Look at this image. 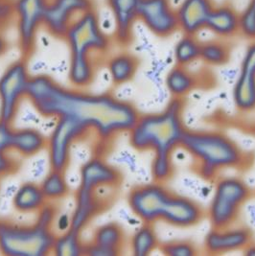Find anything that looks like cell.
Wrapping results in <instances>:
<instances>
[{
  "mask_svg": "<svg viewBox=\"0 0 255 256\" xmlns=\"http://www.w3.org/2000/svg\"><path fill=\"white\" fill-rule=\"evenodd\" d=\"M26 99L40 116L55 120L70 118L104 142L128 134L140 116L134 106L114 94L66 88L46 74L31 77Z\"/></svg>",
  "mask_w": 255,
  "mask_h": 256,
  "instance_id": "cell-1",
  "label": "cell"
},
{
  "mask_svg": "<svg viewBox=\"0 0 255 256\" xmlns=\"http://www.w3.org/2000/svg\"><path fill=\"white\" fill-rule=\"evenodd\" d=\"M182 98L173 97L162 112L140 116L128 132L130 143L138 151H152V174L156 182H164L173 174L172 154L180 147L186 134Z\"/></svg>",
  "mask_w": 255,
  "mask_h": 256,
  "instance_id": "cell-2",
  "label": "cell"
},
{
  "mask_svg": "<svg viewBox=\"0 0 255 256\" xmlns=\"http://www.w3.org/2000/svg\"><path fill=\"white\" fill-rule=\"evenodd\" d=\"M70 52L68 80L73 88L92 84L100 57L108 54L112 40L100 24L96 10L79 16L64 36Z\"/></svg>",
  "mask_w": 255,
  "mask_h": 256,
  "instance_id": "cell-3",
  "label": "cell"
},
{
  "mask_svg": "<svg viewBox=\"0 0 255 256\" xmlns=\"http://www.w3.org/2000/svg\"><path fill=\"white\" fill-rule=\"evenodd\" d=\"M128 204L140 221L152 224L163 221L176 228H190L204 216L195 200L172 193L163 182L156 180L134 187L128 195Z\"/></svg>",
  "mask_w": 255,
  "mask_h": 256,
  "instance_id": "cell-4",
  "label": "cell"
},
{
  "mask_svg": "<svg viewBox=\"0 0 255 256\" xmlns=\"http://www.w3.org/2000/svg\"><path fill=\"white\" fill-rule=\"evenodd\" d=\"M180 147L198 163L200 176L208 180L222 170L240 167L244 160L240 147L220 132L186 130Z\"/></svg>",
  "mask_w": 255,
  "mask_h": 256,
  "instance_id": "cell-5",
  "label": "cell"
},
{
  "mask_svg": "<svg viewBox=\"0 0 255 256\" xmlns=\"http://www.w3.org/2000/svg\"><path fill=\"white\" fill-rule=\"evenodd\" d=\"M56 237L54 226L38 219L31 224L0 222V252L4 256H48Z\"/></svg>",
  "mask_w": 255,
  "mask_h": 256,
  "instance_id": "cell-6",
  "label": "cell"
},
{
  "mask_svg": "<svg viewBox=\"0 0 255 256\" xmlns=\"http://www.w3.org/2000/svg\"><path fill=\"white\" fill-rule=\"evenodd\" d=\"M250 195V187L240 178H220L209 206L208 219L212 228H224L233 226Z\"/></svg>",
  "mask_w": 255,
  "mask_h": 256,
  "instance_id": "cell-7",
  "label": "cell"
},
{
  "mask_svg": "<svg viewBox=\"0 0 255 256\" xmlns=\"http://www.w3.org/2000/svg\"><path fill=\"white\" fill-rule=\"evenodd\" d=\"M31 77L26 58L12 62L4 70L0 76V119L11 123L14 121L27 96Z\"/></svg>",
  "mask_w": 255,
  "mask_h": 256,
  "instance_id": "cell-8",
  "label": "cell"
},
{
  "mask_svg": "<svg viewBox=\"0 0 255 256\" xmlns=\"http://www.w3.org/2000/svg\"><path fill=\"white\" fill-rule=\"evenodd\" d=\"M48 1L14 0V22L24 58L27 60L35 50L38 31L44 27Z\"/></svg>",
  "mask_w": 255,
  "mask_h": 256,
  "instance_id": "cell-9",
  "label": "cell"
},
{
  "mask_svg": "<svg viewBox=\"0 0 255 256\" xmlns=\"http://www.w3.org/2000/svg\"><path fill=\"white\" fill-rule=\"evenodd\" d=\"M90 130L70 118L56 119L55 126L47 140L49 163L52 170L66 172L70 162L73 144Z\"/></svg>",
  "mask_w": 255,
  "mask_h": 256,
  "instance_id": "cell-10",
  "label": "cell"
},
{
  "mask_svg": "<svg viewBox=\"0 0 255 256\" xmlns=\"http://www.w3.org/2000/svg\"><path fill=\"white\" fill-rule=\"evenodd\" d=\"M94 9L93 0H49L44 28L50 35L64 38L79 16Z\"/></svg>",
  "mask_w": 255,
  "mask_h": 256,
  "instance_id": "cell-11",
  "label": "cell"
},
{
  "mask_svg": "<svg viewBox=\"0 0 255 256\" xmlns=\"http://www.w3.org/2000/svg\"><path fill=\"white\" fill-rule=\"evenodd\" d=\"M138 20L154 35L162 38L180 30L176 11L169 0H141Z\"/></svg>",
  "mask_w": 255,
  "mask_h": 256,
  "instance_id": "cell-12",
  "label": "cell"
},
{
  "mask_svg": "<svg viewBox=\"0 0 255 256\" xmlns=\"http://www.w3.org/2000/svg\"><path fill=\"white\" fill-rule=\"evenodd\" d=\"M112 189L116 188L104 187L92 190L78 187L75 196V208L71 215V228L82 232L93 218L106 210L108 196L104 193Z\"/></svg>",
  "mask_w": 255,
  "mask_h": 256,
  "instance_id": "cell-13",
  "label": "cell"
},
{
  "mask_svg": "<svg viewBox=\"0 0 255 256\" xmlns=\"http://www.w3.org/2000/svg\"><path fill=\"white\" fill-rule=\"evenodd\" d=\"M252 232L244 226L214 228L204 239V250L209 254H224L244 250L252 242Z\"/></svg>",
  "mask_w": 255,
  "mask_h": 256,
  "instance_id": "cell-14",
  "label": "cell"
},
{
  "mask_svg": "<svg viewBox=\"0 0 255 256\" xmlns=\"http://www.w3.org/2000/svg\"><path fill=\"white\" fill-rule=\"evenodd\" d=\"M233 100L242 112L255 110V42L248 47L233 88Z\"/></svg>",
  "mask_w": 255,
  "mask_h": 256,
  "instance_id": "cell-15",
  "label": "cell"
},
{
  "mask_svg": "<svg viewBox=\"0 0 255 256\" xmlns=\"http://www.w3.org/2000/svg\"><path fill=\"white\" fill-rule=\"evenodd\" d=\"M140 2L141 0H106L114 22V40L119 46H126L132 40Z\"/></svg>",
  "mask_w": 255,
  "mask_h": 256,
  "instance_id": "cell-16",
  "label": "cell"
},
{
  "mask_svg": "<svg viewBox=\"0 0 255 256\" xmlns=\"http://www.w3.org/2000/svg\"><path fill=\"white\" fill-rule=\"evenodd\" d=\"M121 180V173L112 165L101 158H93L82 166L79 186L92 190L104 187L116 188Z\"/></svg>",
  "mask_w": 255,
  "mask_h": 256,
  "instance_id": "cell-17",
  "label": "cell"
},
{
  "mask_svg": "<svg viewBox=\"0 0 255 256\" xmlns=\"http://www.w3.org/2000/svg\"><path fill=\"white\" fill-rule=\"evenodd\" d=\"M125 241L122 228L116 222H108L99 226L93 240L86 244L84 254L92 256H114L120 254Z\"/></svg>",
  "mask_w": 255,
  "mask_h": 256,
  "instance_id": "cell-18",
  "label": "cell"
},
{
  "mask_svg": "<svg viewBox=\"0 0 255 256\" xmlns=\"http://www.w3.org/2000/svg\"><path fill=\"white\" fill-rule=\"evenodd\" d=\"M214 8L211 0H184L176 10L180 30L196 36L206 29L209 14Z\"/></svg>",
  "mask_w": 255,
  "mask_h": 256,
  "instance_id": "cell-19",
  "label": "cell"
},
{
  "mask_svg": "<svg viewBox=\"0 0 255 256\" xmlns=\"http://www.w3.org/2000/svg\"><path fill=\"white\" fill-rule=\"evenodd\" d=\"M206 29L220 38H228L239 32V14L228 6L214 7L209 14Z\"/></svg>",
  "mask_w": 255,
  "mask_h": 256,
  "instance_id": "cell-20",
  "label": "cell"
},
{
  "mask_svg": "<svg viewBox=\"0 0 255 256\" xmlns=\"http://www.w3.org/2000/svg\"><path fill=\"white\" fill-rule=\"evenodd\" d=\"M48 202L42 187L34 182H25L14 192L12 204L20 213H38Z\"/></svg>",
  "mask_w": 255,
  "mask_h": 256,
  "instance_id": "cell-21",
  "label": "cell"
},
{
  "mask_svg": "<svg viewBox=\"0 0 255 256\" xmlns=\"http://www.w3.org/2000/svg\"><path fill=\"white\" fill-rule=\"evenodd\" d=\"M46 147L47 140L40 130L31 128L14 130L12 151L25 158H30Z\"/></svg>",
  "mask_w": 255,
  "mask_h": 256,
  "instance_id": "cell-22",
  "label": "cell"
},
{
  "mask_svg": "<svg viewBox=\"0 0 255 256\" xmlns=\"http://www.w3.org/2000/svg\"><path fill=\"white\" fill-rule=\"evenodd\" d=\"M138 68V60L127 52L116 54L108 60V70L116 84H123L132 80Z\"/></svg>",
  "mask_w": 255,
  "mask_h": 256,
  "instance_id": "cell-23",
  "label": "cell"
},
{
  "mask_svg": "<svg viewBox=\"0 0 255 256\" xmlns=\"http://www.w3.org/2000/svg\"><path fill=\"white\" fill-rule=\"evenodd\" d=\"M166 88L174 98H182L195 86L194 76L186 66H176L170 70L165 79Z\"/></svg>",
  "mask_w": 255,
  "mask_h": 256,
  "instance_id": "cell-24",
  "label": "cell"
},
{
  "mask_svg": "<svg viewBox=\"0 0 255 256\" xmlns=\"http://www.w3.org/2000/svg\"><path fill=\"white\" fill-rule=\"evenodd\" d=\"M158 246V239L154 226L143 222L132 236L130 248L136 256H147Z\"/></svg>",
  "mask_w": 255,
  "mask_h": 256,
  "instance_id": "cell-25",
  "label": "cell"
},
{
  "mask_svg": "<svg viewBox=\"0 0 255 256\" xmlns=\"http://www.w3.org/2000/svg\"><path fill=\"white\" fill-rule=\"evenodd\" d=\"M84 248L81 232L70 228L56 237L52 254L57 256H79L84 254Z\"/></svg>",
  "mask_w": 255,
  "mask_h": 256,
  "instance_id": "cell-26",
  "label": "cell"
},
{
  "mask_svg": "<svg viewBox=\"0 0 255 256\" xmlns=\"http://www.w3.org/2000/svg\"><path fill=\"white\" fill-rule=\"evenodd\" d=\"M40 187L48 202L62 200L70 193V186L64 176V172L57 170L51 169L44 178Z\"/></svg>",
  "mask_w": 255,
  "mask_h": 256,
  "instance_id": "cell-27",
  "label": "cell"
},
{
  "mask_svg": "<svg viewBox=\"0 0 255 256\" xmlns=\"http://www.w3.org/2000/svg\"><path fill=\"white\" fill-rule=\"evenodd\" d=\"M202 44L195 36L186 35L176 44L174 49V60L178 66H187L200 58Z\"/></svg>",
  "mask_w": 255,
  "mask_h": 256,
  "instance_id": "cell-28",
  "label": "cell"
},
{
  "mask_svg": "<svg viewBox=\"0 0 255 256\" xmlns=\"http://www.w3.org/2000/svg\"><path fill=\"white\" fill-rule=\"evenodd\" d=\"M230 49L220 42H208L200 46V58L209 66H220L230 60Z\"/></svg>",
  "mask_w": 255,
  "mask_h": 256,
  "instance_id": "cell-29",
  "label": "cell"
},
{
  "mask_svg": "<svg viewBox=\"0 0 255 256\" xmlns=\"http://www.w3.org/2000/svg\"><path fill=\"white\" fill-rule=\"evenodd\" d=\"M239 32L250 40H255V0H250L239 14Z\"/></svg>",
  "mask_w": 255,
  "mask_h": 256,
  "instance_id": "cell-30",
  "label": "cell"
},
{
  "mask_svg": "<svg viewBox=\"0 0 255 256\" xmlns=\"http://www.w3.org/2000/svg\"><path fill=\"white\" fill-rule=\"evenodd\" d=\"M162 252L168 256H192L197 254L195 246L186 241L166 243L162 246Z\"/></svg>",
  "mask_w": 255,
  "mask_h": 256,
  "instance_id": "cell-31",
  "label": "cell"
},
{
  "mask_svg": "<svg viewBox=\"0 0 255 256\" xmlns=\"http://www.w3.org/2000/svg\"><path fill=\"white\" fill-rule=\"evenodd\" d=\"M14 22V0H0V31Z\"/></svg>",
  "mask_w": 255,
  "mask_h": 256,
  "instance_id": "cell-32",
  "label": "cell"
},
{
  "mask_svg": "<svg viewBox=\"0 0 255 256\" xmlns=\"http://www.w3.org/2000/svg\"><path fill=\"white\" fill-rule=\"evenodd\" d=\"M14 130L11 122L0 119V152L12 151Z\"/></svg>",
  "mask_w": 255,
  "mask_h": 256,
  "instance_id": "cell-33",
  "label": "cell"
},
{
  "mask_svg": "<svg viewBox=\"0 0 255 256\" xmlns=\"http://www.w3.org/2000/svg\"><path fill=\"white\" fill-rule=\"evenodd\" d=\"M8 152H0V178L16 173L20 167L18 162Z\"/></svg>",
  "mask_w": 255,
  "mask_h": 256,
  "instance_id": "cell-34",
  "label": "cell"
},
{
  "mask_svg": "<svg viewBox=\"0 0 255 256\" xmlns=\"http://www.w3.org/2000/svg\"><path fill=\"white\" fill-rule=\"evenodd\" d=\"M55 226L58 228V232L60 233L68 232L71 228V216H68V215L57 216Z\"/></svg>",
  "mask_w": 255,
  "mask_h": 256,
  "instance_id": "cell-35",
  "label": "cell"
},
{
  "mask_svg": "<svg viewBox=\"0 0 255 256\" xmlns=\"http://www.w3.org/2000/svg\"><path fill=\"white\" fill-rule=\"evenodd\" d=\"M7 49H8V42L3 35V32L0 31V56L5 54Z\"/></svg>",
  "mask_w": 255,
  "mask_h": 256,
  "instance_id": "cell-36",
  "label": "cell"
},
{
  "mask_svg": "<svg viewBox=\"0 0 255 256\" xmlns=\"http://www.w3.org/2000/svg\"><path fill=\"white\" fill-rule=\"evenodd\" d=\"M244 254L248 256H255V244L252 242L244 250Z\"/></svg>",
  "mask_w": 255,
  "mask_h": 256,
  "instance_id": "cell-37",
  "label": "cell"
}]
</instances>
